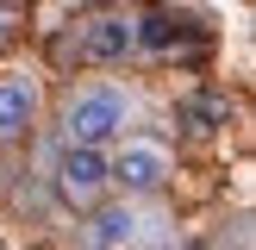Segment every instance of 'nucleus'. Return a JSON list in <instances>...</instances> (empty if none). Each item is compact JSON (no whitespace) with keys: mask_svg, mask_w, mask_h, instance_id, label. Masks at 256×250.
<instances>
[{"mask_svg":"<svg viewBox=\"0 0 256 250\" xmlns=\"http://www.w3.org/2000/svg\"><path fill=\"white\" fill-rule=\"evenodd\" d=\"M125 112H132V100H125L112 82L82 88V94L62 106V132H69V150H100V144H112V138L125 132Z\"/></svg>","mask_w":256,"mask_h":250,"instance_id":"f257e3e1","label":"nucleus"},{"mask_svg":"<svg viewBox=\"0 0 256 250\" xmlns=\"http://www.w3.org/2000/svg\"><path fill=\"white\" fill-rule=\"evenodd\" d=\"M106 182L132 188V194H150V188L169 182V150H162V144H144V138H132V144H119V156L106 162Z\"/></svg>","mask_w":256,"mask_h":250,"instance_id":"f03ea898","label":"nucleus"},{"mask_svg":"<svg viewBox=\"0 0 256 250\" xmlns=\"http://www.w3.org/2000/svg\"><path fill=\"white\" fill-rule=\"evenodd\" d=\"M132 50H138L132 19H119V12L88 19V32H82V56H88V62H119V56H132Z\"/></svg>","mask_w":256,"mask_h":250,"instance_id":"7ed1b4c3","label":"nucleus"},{"mask_svg":"<svg viewBox=\"0 0 256 250\" xmlns=\"http://www.w3.org/2000/svg\"><path fill=\"white\" fill-rule=\"evenodd\" d=\"M56 188H62L69 200H94L100 188H106V156H100V150H62Z\"/></svg>","mask_w":256,"mask_h":250,"instance_id":"20e7f679","label":"nucleus"},{"mask_svg":"<svg viewBox=\"0 0 256 250\" xmlns=\"http://www.w3.org/2000/svg\"><path fill=\"white\" fill-rule=\"evenodd\" d=\"M38 112V82L32 75H0V138H19Z\"/></svg>","mask_w":256,"mask_h":250,"instance_id":"39448f33","label":"nucleus"},{"mask_svg":"<svg viewBox=\"0 0 256 250\" xmlns=\"http://www.w3.org/2000/svg\"><path fill=\"white\" fill-rule=\"evenodd\" d=\"M132 238H138V212L112 206V212H100V219H94V244H100V250H125Z\"/></svg>","mask_w":256,"mask_h":250,"instance_id":"423d86ee","label":"nucleus"},{"mask_svg":"<svg viewBox=\"0 0 256 250\" xmlns=\"http://www.w3.org/2000/svg\"><path fill=\"white\" fill-rule=\"evenodd\" d=\"M132 38L144 50H169V38H175V19L169 12H144V19H132Z\"/></svg>","mask_w":256,"mask_h":250,"instance_id":"0eeeda50","label":"nucleus"},{"mask_svg":"<svg viewBox=\"0 0 256 250\" xmlns=\"http://www.w3.org/2000/svg\"><path fill=\"white\" fill-rule=\"evenodd\" d=\"M0 6H19V0H0Z\"/></svg>","mask_w":256,"mask_h":250,"instance_id":"6e6552de","label":"nucleus"}]
</instances>
